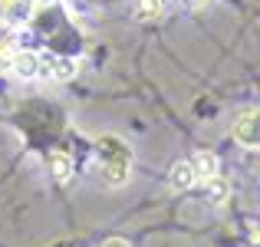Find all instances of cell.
Segmentation results:
<instances>
[{
    "label": "cell",
    "instance_id": "cell-3",
    "mask_svg": "<svg viewBox=\"0 0 260 247\" xmlns=\"http://www.w3.org/2000/svg\"><path fill=\"white\" fill-rule=\"evenodd\" d=\"M40 76L53 79V82H70L76 76V59L70 56H50V59H40Z\"/></svg>",
    "mask_w": 260,
    "mask_h": 247
},
{
    "label": "cell",
    "instance_id": "cell-6",
    "mask_svg": "<svg viewBox=\"0 0 260 247\" xmlns=\"http://www.w3.org/2000/svg\"><path fill=\"white\" fill-rule=\"evenodd\" d=\"M194 184H198V175H194V168H191V162H178L172 168V188L188 191V188H194Z\"/></svg>",
    "mask_w": 260,
    "mask_h": 247
},
{
    "label": "cell",
    "instance_id": "cell-9",
    "mask_svg": "<svg viewBox=\"0 0 260 247\" xmlns=\"http://www.w3.org/2000/svg\"><path fill=\"white\" fill-rule=\"evenodd\" d=\"M161 10H165V0H139L135 17L139 20H155V17H161Z\"/></svg>",
    "mask_w": 260,
    "mask_h": 247
},
{
    "label": "cell",
    "instance_id": "cell-12",
    "mask_svg": "<svg viewBox=\"0 0 260 247\" xmlns=\"http://www.w3.org/2000/svg\"><path fill=\"white\" fill-rule=\"evenodd\" d=\"M102 247H128V241H122V237H109Z\"/></svg>",
    "mask_w": 260,
    "mask_h": 247
},
{
    "label": "cell",
    "instance_id": "cell-13",
    "mask_svg": "<svg viewBox=\"0 0 260 247\" xmlns=\"http://www.w3.org/2000/svg\"><path fill=\"white\" fill-rule=\"evenodd\" d=\"M181 4H184V7H191V10H198V7H204L208 0H181Z\"/></svg>",
    "mask_w": 260,
    "mask_h": 247
},
{
    "label": "cell",
    "instance_id": "cell-11",
    "mask_svg": "<svg viewBox=\"0 0 260 247\" xmlns=\"http://www.w3.org/2000/svg\"><path fill=\"white\" fill-rule=\"evenodd\" d=\"M208 195L214 198V201H224V198H228V181H221V178H211V181H208Z\"/></svg>",
    "mask_w": 260,
    "mask_h": 247
},
{
    "label": "cell",
    "instance_id": "cell-5",
    "mask_svg": "<svg viewBox=\"0 0 260 247\" xmlns=\"http://www.w3.org/2000/svg\"><path fill=\"white\" fill-rule=\"evenodd\" d=\"M191 168H194L198 181L208 184L211 178H217V155H211V152H198L194 159H191Z\"/></svg>",
    "mask_w": 260,
    "mask_h": 247
},
{
    "label": "cell",
    "instance_id": "cell-4",
    "mask_svg": "<svg viewBox=\"0 0 260 247\" xmlns=\"http://www.w3.org/2000/svg\"><path fill=\"white\" fill-rule=\"evenodd\" d=\"M13 73H17L20 79H33V76H40V59H37V53H30V50H17V56H13V66H10Z\"/></svg>",
    "mask_w": 260,
    "mask_h": 247
},
{
    "label": "cell",
    "instance_id": "cell-10",
    "mask_svg": "<svg viewBox=\"0 0 260 247\" xmlns=\"http://www.w3.org/2000/svg\"><path fill=\"white\" fill-rule=\"evenodd\" d=\"M13 56H17V46L7 40V43H0V70H10L13 66Z\"/></svg>",
    "mask_w": 260,
    "mask_h": 247
},
{
    "label": "cell",
    "instance_id": "cell-8",
    "mask_svg": "<svg viewBox=\"0 0 260 247\" xmlns=\"http://www.w3.org/2000/svg\"><path fill=\"white\" fill-rule=\"evenodd\" d=\"M33 13V0H17V4H10L0 17L7 20V23H23V20H30Z\"/></svg>",
    "mask_w": 260,
    "mask_h": 247
},
{
    "label": "cell",
    "instance_id": "cell-2",
    "mask_svg": "<svg viewBox=\"0 0 260 247\" xmlns=\"http://www.w3.org/2000/svg\"><path fill=\"white\" fill-rule=\"evenodd\" d=\"M234 139L244 148H260V109H247L234 119Z\"/></svg>",
    "mask_w": 260,
    "mask_h": 247
},
{
    "label": "cell",
    "instance_id": "cell-14",
    "mask_svg": "<svg viewBox=\"0 0 260 247\" xmlns=\"http://www.w3.org/2000/svg\"><path fill=\"white\" fill-rule=\"evenodd\" d=\"M10 4H17V0H0V13H4V10H7Z\"/></svg>",
    "mask_w": 260,
    "mask_h": 247
},
{
    "label": "cell",
    "instance_id": "cell-7",
    "mask_svg": "<svg viewBox=\"0 0 260 247\" xmlns=\"http://www.w3.org/2000/svg\"><path fill=\"white\" fill-rule=\"evenodd\" d=\"M50 171H53V178H56L59 184H66L73 178V159L66 152H53L50 155Z\"/></svg>",
    "mask_w": 260,
    "mask_h": 247
},
{
    "label": "cell",
    "instance_id": "cell-1",
    "mask_svg": "<svg viewBox=\"0 0 260 247\" xmlns=\"http://www.w3.org/2000/svg\"><path fill=\"white\" fill-rule=\"evenodd\" d=\"M99 148H106V152H109L106 159H102V165H99L102 178H106L112 188H119V184L128 178V168H132V152H128V148H122L119 142H112V139L99 142Z\"/></svg>",
    "mask_w": 260,
    "mask_h": 247
}]
</instances>
